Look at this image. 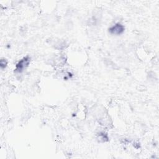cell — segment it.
Returning a JSON list of instances; mask_svg holds the SVG:
<instances>
[{
	"mask_svg": "<svg viewBox=\"0 0 159 159\" xmlns=\"http://www.w3.org/2000/svg\"><path fill=\"white\" fill-rule=\"evenodd\" d=\"M125 30V27L120 23H116L109 29V32L112 35H119L122 34Z\"/></svg>",
	"mask_w": 159,
	"mask_h": 159,
	"instance_id": "cell-2",
	"label": "cell"
},
{
	"mask_svg": "<svg viewBox=\"0 0 159 159\" xmlns=\"http://www.w3.org/2000/svg\"><path fill=\"white\" fill-rule=\"evenodd\" d=\"M30 61V58L29 56H26L21 59L16 65L14 72L20 73L29 66Z\"/></svg>",
	"mask_w": 159,
	"mask_h": 159,
	"instance_id": "cell-1",
	"label": "cell"
},
{
	"mask_svg": "<svg viewBox=\"0 0 159 159\" xmlns=\"http://www.w3.org/2000/svg\"><path fill=\"white\" fill-rule=\"evenodd\" d=\"M7 64V61H6V59L2 58V59L1 60V61H0V66H1V69H2V70L4 69V68L6 67Z\"/></svg>",
	"mask_w": 159,
	"mask_h": 159,
	"instance_id": "cell-3",
	"label": "cell"
}]
</instances>
